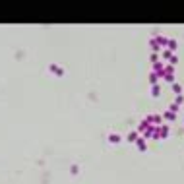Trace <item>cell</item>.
<instances>
[{"label":"cell","instance_id":"4","mask_svg":"<svg viewBox=\"0 0 184 184\" xmlns=\"http://www.w3.org/2000/svg\"><path fill=\"white\" fill-rule=\"evenodd\" d=\"M136 144H138V147H140L141 151H145V149H147V144H145V140H144V138H138V140H136Z\"/></svg>","mask_w":184,"mask_h":184},{"label":"cell","instance_id":"14","mask_svg":"<svg viewBox=\"0 0 184 184\" xmlns=\"http://www.w3.org/2000/svg\"><path fill=\"white\" fill-rule=\"evenodd\" d=\"M182 101H184V97H182V95H178V97H176V105H180Z\"/></svg>","mask_w":184,"mask_h":184},{"label":"cell","instance_id":"7","mask_svg":"<svg viewBox=\"0 0 184 184\" xmlns=\"http://www.w3.org/2000/svg\"><path fill=\"white\" fill-rule=\"evenodd\" d=\"M159 95V85H153L151 87V97H157Z\"/></svg>","mask_w":184,"mask_h":184},{"label":"cell","instance_id":"10","mask_svg":"<svg viewBox=\"0 0 184 184\" xmlns=\"http://www.w3.org/2000/svg\"><path fill=\"white\" fill-rule=\"evenodd\" d=\"M169 110H171V113H175V114H176V110H178V105H176V103H172L171 107H169Z\"/></svg>","mask_w":184,"mask_h":184},{"label":"cell","instance_id":"6","mask_svg":"<svg viewBox=\"0 0 184 184\" xmlns=\"http://www.w3.org/2000/svg\"><path fill=\"white\" fill-rule=\"evenodd\" d=\"M109 140L113 141V144H118V141H120V136H118V134H110V136H109Z\"/></svg>","mask_w":184,"mask_h":184},{"label":"cell","instance_id":"3","mask_svg":"<svg viewBox=\"0 0 184 184\" xmlns=\"http://www.w3.org/2000/svg\"><path fill=\"white\" fill-rule=\"evenodd\" d=\"M167 47H169V50L175 54V50H176V41H175V39H169V41H167Z\"/></svg>","mask_w":184,"mask_h":184},{"label":"cell","instance_id":"2","mask_svg":"<svg viewBox=\"0 0 184 184\" xmlns=\"http://www.w3.org/2000/svg\"><path fill=\"white\" fill-rule=\"evenodd\" d=\"M161 118H165V120H169V122H172V120H176V114L171 113V110H167V113L161 114Z\"/></svg>","mask_w":184,"mask_h":184},{"label":"cell","instance_id":"9","mask_svg":"<svg viewBox=\"0 0 184 184\" xmlns=\"http://www.w3.org/2000/svg\"><path fill=\"white\" fill-rule=\"evenodd\" d=\"M128 140H130V141H136V140H138V132H132V134L128 136Z\"/></svg>","mask_w":184,"mask_h":184},{"label":"cell","instance_id":"11","mask_svg":"<svg viewBox=\"0 0 184 184\" xmlns=\"http://www.w3.org/2000/svg\"><path fill=\"white\" fill-rule=\"evenodd\" d=\"M157 80H159V78H157V74H151V76H149V82L153 83V85H155V82H157Z\"/></svg>","mask_w":184,"mask_h":184},{"label":"cell","instance_id":"1","mask_svg":"<svg viewBox=\"0 0 184 184\" xmlns=\"http://www.w3.org/2000/svg\"><path fill=\"white\" fill-rule=\"evenodd\" d=\"M145 120L149 122V126H151V124H153V126H155V124H157V126H161V120H163V118H161V114H149V116H147Z\"/></svg>","mask_w":184,"mask_h":184},{"label":"cell","instance_id":"13","mask_svg":"<svg viewBox=\"0 0 184 184\" xmlns=\"http://www.w3.org/2000/svg\"><path fill=\"white\" fill-rule=\"evenodd\" d=\"M169 62H171V64H172V66H175V64H176V56H175V54H172V56H171V58H169Z\"/></svg>","mask_w":184,"mask_h":184},{"label":"cell","instance_id":"5","mask_svg":"<svg viewBox=\"0 0 184 184\" xmlns=\"http://www.w3.org/2000/svg\"><path fill=\"white\" fill-rule=\"evenodd\" d=\"M163 78H165V82H169V83L175 82V74H163Z\"/></svg>","mask_w":184,"mask_h":184},{"label":"cell","instance_id":"8","mask_svg":"<svg viewBox=\"0 0 184 184\" xmlns=\"http://www.w3.org/2000/svg\"><path fill=\"white\" fill-rule=\"evenodd\" d=\"M172 91L175 93H178V95H180V91H182V87L178 85V83H172Z\"/></svg>","mask_w":184,"mask_h":184},{"label":"cell","instance_id":"12","mask_svg":"<svg viewBox=\"0 0 184 184\" xmlns=\"http://www.w3.org/2000/svg\"><path fill=\"white\" fill-rule=\"evenodd\" d=\"M163 56H165V58H167V60H169V58H171V56H172V52H171V50H165V52H163Z\"/></svg>","mask_w":184,"mask_h":184}]
</instances>
